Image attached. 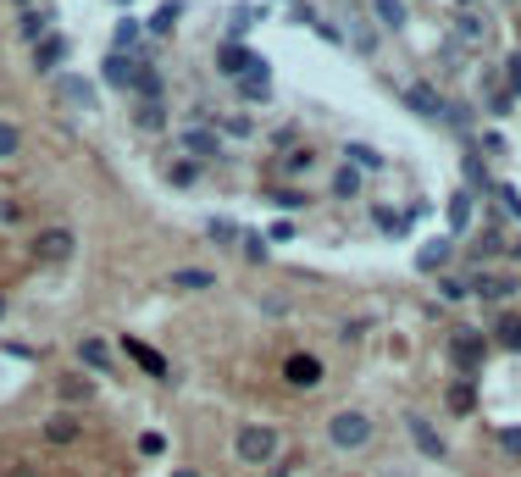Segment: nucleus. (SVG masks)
<instances>
[{
	"instance_id": "79ce46f5",
	"label": "nucleus",
	"mask_w": 521,
	"mask_h": 477,
	"mask_svg": "<svg viewBox=\"0 0 521 477\" xmlns=\"http://www.w3.org/2000/svg\"><path fill=\"white\" fill-rule=\"evenodd\" d=\"M499 250H505V239H499V228H488V233H483V239L472 244V255H477V261H488V255H499Z\"/></svg>"
},
{
	"instance_id": "3c124183",
	"label": "nucleus",
	"mask_w": 521,
	"mask_h": 477,
	"mask_svg": "<svg viewBox=\"0 0 521 477\" xmlns=\"http://www.w3.org/2000/svg\"><path fill=\"white\" fill-rule=\"evenodd\" d=\"M167 477H200V472H194V466H172Z\"/></svg>"
},
{
	"instance_id": "f8f14e48",
	"label": "nucleus",
	"mask_w": 521,
	"mask_h": 477,
	"mask_svg": "<svg viewBox=\"0 0 521 477\" xmlns=\"http://www.w3.org/2000/svg\"><path fill=\"white\" fill-rule=\"evenodd\" d=\"M139 67H144V56H122V50H111V56L100 61V78H106L111 89H128V95H133V78H139Z\"/></svg>"
},
{
	"instance_id": "393cba45",
	"label": "nucleus",
	"mask_w": 521,
	"mask_h": 477,
	"mask_svg": "<svg viewBox=\"0 0 521 477\" xmlns=\"http://www.w3.org/2000/svg\"><path fill=\"white\" fill-rule=\"evenodd\" d=\"M371 223H378V233H389V239H405V233H411V212H389V206H378V212H371Z\"/></svg>"
},
{
	"instance_id": "c03bdc74",
	"label": "nucleus",
	"mask_w": 521,
	"mask_h": 477,
	"mask_svg": "<svg viewBox=\"0 0 521 477\" xmlns=\"http://www.w3.org/2000/svg\"><path fill=\"white\" fill-rule=\"evenodd\" d=\"M505 89H510V95L521 100V50H516L510 61H505Z\"/></svg>"
},
{
	"instance_id": "864d4df0",
	"label": "nucleus",
	"mask_w": 521,
	"mask_h": 477,
	"mask_svg": "<svg viewBox=\"0 0 521 477\" xmlns=\"http://www.w3.org/2000/svg\"><path fill=\"white\" fill-rule=\"evenodd\" d=\"M510 261H521V244H510Z\"/></svg>"
},
{
	"instance_id": "0eeeda50",
	"label": "nucleus",
	"mask_w": 521,
	"mask_h": 477,
	"mask_svg": "<svg viewBox=\"0 0 521 477\" xmlns=\"http://www.w3.org/2000/svg\"><path fill=\"white\" fill-rule=\"evenodd\" d=\"M405 433H411V444H416L422 461H450V439H443L422 411H405Z\"/></svg>"
},
{
	"instance_id": "c9c22d12",
	"label": "nucleus",
	"mask_w": 521,
	"mask_h": 477,
	"mask_svg": "<svg viewBox=\"0 0 521 477\" xmlns=\"http://www.w3.org/2000/svg\"><path fill=\"white\" fill-rule=\"evenodd\" d=\"M23 150V128L17 122H6V117H0V161H12Z\"/></svg>"
},
{
	"instance_id": "20e7f679",
	"label": "nucleus",
	"mask_w": 521,
	"mask_h": 477,
	"mask_svg": "<svg viewBox=\"0 0 521 477\" xmlns=\"http://www.w3.org/2000/svg\"><path fill=\"white\" fill-rule=\"evenodd\" d=\"M72 250H78V233L61 228V223L34 233V261H45V266H67V261H72Z\"/></svg>"
},
{
	"instance_id": "bb28decb",
	"label": "nucleus",
	"mask_w": 521,
	"mask_h": 477,
	"mask_svg": "<svg viewBox=\"0 0 521 477\" xmlns=\"http://www.w3.org/2000/svg\"><path fill=\"white\" fill-rule=\"evenodd\" d=\"M472 228V189H455L450 194V233H466Z\"/></svg>"
},
{
	"instance_id": "ea45409f",
	"label": "nucleus",
	"mask_w": 521,
	"mask_h": 477,
	"mask_svg": "<svg viewBox=\"0 0 521 477\" xmlns=\"http://www.w3.org/2000/svg\"><path fill=\"white\" fill-rule=\"evenodd\" d=\"M466 295H472V284H466V278H450V272L438 278V300H450V306H455V300H466Z\"/></svg>"
},
{
	"instance_id": "5701e85b",
	"label": "nucleus",
	"mask_w": 521,
	"mask_h": 477,
	"mask_svg": "<svg viewBox=\"0 0 521 477\" xmlns=\"http://www.w3.org/2000/svg\"><path fill=\"white\" fill-rule=\"evenodd\" d=\"M371 17H378V28H389V34H400V28L411 23L405 0H371Z\"/></svg>"
},
{
	"instance_id": "7c9ffc66",
	"label": "nucleus",
	"mask_w": 521,
	"mask_h": 477,
	"mask_svg": "<svg viewBox=\"0 0 521 477\" xmlns=\"http://www.w3.org/2000/svg\"><path fill=\"white\" fill-rule=\"evenodd\" d=\"M455 34H461L466 45H483V39H488V23H483L477 12H461V17H455Z\"/></svg>"
},
{
	"instance_id": "f704fd0d",
	"label": "nucleus",
	"mask_w": 521,
	"mask_h": 477,
	"mask_svg": "<svg viewBox=\"0 0 521 477\" xmlns=\"http://www.w3.org/2000/svg\"><path fill=\"white\" fill-rule=\"evenodd\" d=\"M494 338H499L505 350H516V356H521V316H499V322H494Z\"/></svg>"
},
{
	"instance_id": "4be33fe9",
	"label": "nucleus",
	"mask_w": 521,
	"mask_h": 477,
	"mask_svg": "<svg viewBox=\"0 0 521 477\" xmlns=\"http://www.w3.org/2000/svg\"><path fill=\"white\" fill-rule=\"evenodd\" d=\"M317 161H322V156H317L311 145H294V150H283V167H277V172H283V178H306V172H317Z\"/></svg>"
},
{
	"instance_id": "cd10ccee",
	"label": "nucleus",
	"mask_w": 521,
	"mask_h": 477,
	"mask_svg": "<svg viewBox=\"0 0 521 477\" xmlns=\"http://www.w3.org/2000/svg\"><path fill=\"white\" fill-rule=\"evenodd\" d=\"M162 89H167L162 73H156L151 61H144V67H139V78H133V95H139V100H162Z\"/></svg>"
},
{
	"instance_id": "4d7b16f0",
	"label": "nucleus",
	"mask_w": 521,
	"mask_h": 477,
	"mask_svg": "<svg viewBox=\"0 0 521 477\" xmlns=\"http://www.w3.org/2000/svg\"><path fill=\"white\" fill-rule=\"evenodd\" d=\"M117 6H133V0H117Z\"/></svg>"
},
{
	"instance_id": "2f4dec72",
	"label": "nucleus",
	"mask_w": 521,
	"mask_h": 477,
	"mask_svg": "<svg viewBox=\"0 0 521 477\" xmlns=\"http://www.w3.org/2000/svg\"><path fill=\"white\" fill-rule=\"evenodd\" d=\"M139 39H144V28H139L133 17H122V23H117V34H111V45H117L122 56H133V50H139Z\"/></svg>"
},
{
	"instance_id": "f03ea898",
	"label": "nucleus",
	"mask_w": 521,
	"mask_h": 477,
	"mask_svg": "<svg viewBox=\"0 0 521 477\" xmlns=\"http://www.w3.org/2000/svg\"><path fill=\"white\" fill-rule=\"evenodd\" d=\"M371 439H378V422H371V411H360V405H344V411L328 417V444H333V450L355 455V450H366Z\"/></svg>"
},
{
	"instance_id": "6e6552de",
	"label": "nucleus",
	"mask_w": 521,
	"mask_h": 477,
	"mask_svg": "<svg viewBox=\"0 0 521 477\" xmlns=\"http://www.w3.org/2000/svg\"><path fill=\"white\" fill-rule=\"evenodd\" d=\"M283 383H288V389H306V394H311V389H322V383H328V367H322V356H311V350H294V356L283 361Z\"/></svg>"
},
{
	"instance_id": "4468645a",
	"label": "nucleus",
	"mask_w": 521,
	"mask_h": 477,
	"mask_svg": "<svg viewBox=\"0 0 521 477\" xmlns=\"http://www.w3.org/2000/svg\"><path fill=\"white\" fill-rule=\"evenodd\" d=\"M56 399H61V411H78V405H89V399H95V378L61 372V378H56Z\"/></svg>"
},
{
	"instance_id": "9d476101",
	"label": "nucleus",
	"mask_w": 521,
	"mask_h": 477,
	"mask_svg": "<svg viewBox=\"0 0 521 477\" xmlns=\"http://www.w3.org/2000/svg\"><path fill=\"white\" fill-rule=\"evenodd\" d=\"M255 61H261V56H255L245 39H222V45H216V73H222V78H234V84L250 73Z\"/></svg>"
},
{
	"instance_id": "4c0bfd02",
	"label": "nucleus",
	"mask_w": 521,
	"mask_h": 477,
	"mask_svg": "<svg viewBox=\"0 0 521 477\" xmlns=\"http://www.w3.org/2000/svg\"><path fill=\"white\" fill-rule=\"evenodd\" d=\"M205 233H211L216 244H239V239H245V228H239V223H228V217H211V223H205Z\"/></svg>"
},
{
	"instance_id": "f3484780",
	"label": "nucleus",
	"mask_w": 521,
	"mask_h": 477,
	"mask_svg": "<svg viewBox=\"0 0 521 477\" xmlns=\"http://www.w3.org/2000/svg\"><path fill=\"white\" fill-rule=\"evenodd\" d=\"M443 405H450L455 417H472L477 411V378H455L450 389H443Z\"/></svg>"
},
{
	"instance_id": "a878e982",
	"label": "nucleus",
	"mask_w": 521,
	"mask_h": 477,
	"mask_svg": "<svg viewBox=\"0 0 521 477\" xmlns=\"http://www.w3.org/2000/svg\"><path fill=\"white\" fill-rule=\"evenodd\" d=\"M61 100H72V106H84V111H95V84L89 78H61Z\"/></svg>"
},
{
	"instance_id": "39448f33",
	"label": "nucleus",
	"mask_w": 521,
	"mask_h": 477,
	"mask_svg": "<svg viewBox=\"0 0 521 477\" xmlns=\"http://www.w3.org/2000/svg\"><path fill=\"white\" fill-rule=\"evenodd\" d=\"M472 295H477L483 306H505V300L521 295V278H516V272H488V266H477V272H472Z\"/></svg>"
},
{
	"instance_id": "5fc2aeb1",
	"label": "nucleus",
	"mask_w": 521,
	"mask_h": 477,
	"mask_svg": "<svg viewBox=\"0 0 521 477\" xmlns=\"http://www.w3.org/2000/svg\"><path fill=\"white\" fill-rule=\"evenodd\" d=\"M0 316H6V295H0Z\"/></svg>"
},
{
	"instance_id": "7ed1b4c3",
	"label": "nucleus",
	"mask_w": 521,
	"mask_h": 477,
	"mask_svg": "<svg viewBox=\"0 0 521 477\" xmlns=\"http://www.w3.org/2000/svg\"><path fill=\"white\" fill-rule=\"evenodd\" d=\"M277 450H283V433H277L272 422H239V428H234V455H239V466H272Z\"/></svg>"
},
{
	"instance_id": "a19ab883",
	"label": "nucleus",
	"mask_w": 521,
	"mask_h": 477,
	"mask_svg": "<svg viewBox=\"0 0 521 477\" xmlns=\"http://www.w3.org/2000/svg\"><path fill=\"white\" fill-rule=\"evenodd\" d=\"M494 194H499V206H505V217H516V223H521V189H516V183H499Z\"/></svg>"
},
{
	"instance_id": "c756f323",
	"label": "nucleus",
	"mask_w": 521,
	"mask_h": 477,
	"mask_svg": "<svg viewBox=\"0 0 521 477\" xmlns=\"http://www.w3.org/2000/svg\"><path fill=\"white\" fill-rule=\"evenodd\" d=\"M344 161L360 167V172H383V156L371 150V145H344Z\"/></svg>"
},
{
	"instance_id": "412c9836",
	"label": "nucleus",
	"mask_w": 521,
	"mask_h": 477,
	"mask_svg": "<svg viewBox=\"0 0 521 477\" xmlns=\"http://www.w3.org/2000/svg\"><path fill=\"white\" fill-rule=\"evenodd\" d=\"M133 128L139 133H162L167 128V100H133Z\"/></svg>"
},
{
	"instance_id": "6e6d98bb",
	"label": "nucleus",
	"mask_w": 521,
	"mask_h": 477,
	"mask_svg": "<svg viewBox=\"0 0 521 477\" xmlns=\"http://www.w3.org/2000/svg\"><path fill=\"white\" fill-rule=\"evenodd\" d=\"M389 477H411V472H389Z\"/></svg>"
},
{
	"instance_id": "37998d69",
	"label": "nucleus",
	"mask_w": 521,
	"mask_h": 477,
	"mask_svg": "<svg viewBox=\"0 0 521 477\" xmlns=\"http://www.w3.org/2000/svg\"><path fill=\"white\" fill-rule=\"evenodd\" d=\"M494 444H499L505 455H516V461H521V428H494Z\"/></svg>"
},
{
	"instance_id": "72a5a7b5",
	"label": "nucleus",
	"mask_w": 521,
	"mask_h": 477,
	"mask_svg": "<svg viewBox=\"0 0 521 477\" xmlns=\"http://www.w3.org/2000/svg\"><path fill=\"white\" fill-rule=\"evenodd\" d=\"M266 200H272V206H283V212H306L311 206L306 189H266Z\"/></svg>"
},
{
	"instance_id": "1a4fd4ad",
	"label": "nucleus",
	"mask_w": 521,
	"mask_h": 477,
	"mask_svg": "<svg viewBox=\"0 0 521 477\" xmlns=\"http://www.w3.org/2000/svg\"><path fill=\"white\" fill-rule=\"evenodd\" d=\"M400 100H405L416 117H427V122H443V111H450V100H443L432 84H422V78H416V84H400Z\"/></svg>"
},
{
	"instance_id": "423d86ee",
	"label": "nucleus",
	"mask_w": 521,
	"mask_h": 477,
	"mask_svg": "<svg viewBox=\"0 0 521 477\" xmlns=\"http://www.w3.org/2000/svg\"><path fill=\"white\" fill-rule=\"evenodd\" d=\"M122 356L144 372V378H156V383H172V361L156 350V345H144V338H133V333H122Z\"/></svg>"
},
{
	"instance_id": "8fccbe9b",
	"label": "nucleus",
	"mask_w": 521,
	"mask_h": 477,
	"mask_svg": "<svg viewBox=\"0 0 521 477\" xmlns=\"http://www.w3.org/2000/svg\"><path fill=\"white\" fill-rule=\"evenodd\" d=\"M294 140H300L294 128H277V133H272V145H277V150H294Z\"/></svg>"
},
{
	"instance_id": "b1692460",
	"label": "nucleus",
	"mask_w": 521,
	"mask_h": 477,
	"mask_svg": "<svg viewBox=\"0 0 521 477\" xmlns=\"http://www.w3.org/2000/svg\"><path fill=\"white\" fill-rule=\"evenodd\" d=\"M360 189H366V172L344 161V167L333 172V200H360Z\"/></svg>"
},
{
	"instance_id": "e433bc0d",
	"label": "nucleus",
	"mask_w": 521,
	"mask_h": 477,
	"mask_svg": "<svg viewBox=\"0 0 521 477\" xmlns=\"http://www.w3.org/2000/svg\"><path fill=\"white\" fill-rule=\"evenodd\" d=\"M17 28H23V39H34V45H39V39H45V34H50V12H34V6H28V12H23V23H17Z\"/></svg>"
},
{
	"instance_id": "a211bd4d",
	"label": "nucleus",
	"mask_w": 521,
	"mask_h": 477,
	"mask_svg": "<svg viewBox=\"0 0 521 477\" xmlns=\"http://www.w3.org/2000/svg\"><path fill=\"white\" fill-rule=\"evenodd\" d=\"M78 361H84L89 372H111V361H117V356H111V345H106V338L84 333V338H78Z\"/></svg>"
},
{
	"instance_id": "49530a36",
	"label": "nucleus",
	"mask_w": 521,
	"mask_h": 477,
	"mask_svg": "<svg viewBox=\"0 0 521 477\" xmlns=\"http://www.w3.org/2000/svg\"><path fill=\"white\" fill-rule=\"evenodd\" d=\"M239 244H245V255H250V261H266V239H261V233H245Z\"/></svg>"
},
{
	"instance_id": "a18cd8bd",
	"label": "nucleus",
	"mask_w": 521,
	"mask_h": 477,
	"mask_svg": "<svg viewBox=\"0 0 521 477\" xmlns=\"http://www.w3.org/2000/svg\"><path fill=\"white\" fill-rule=\"evenodd\" d=\"M139 455H151V461L167 455V439H162V433H139Z\"/></svg>"
},
{
	"instance_id": "473e14b6",
	"label": "nucleus",
	"mask_w": 521,
	"mask_h": 477,
	"mask_svg": "<svg viewBox=\"0 0 521 477\" xmlns=\"http://www.w3.org/2000/svg\"><path fill=\"white\" fill-rule=\"evenodd\" d=\"M461 172H466V189H483V194H494V189H499V183L488 178V167H483L477 156H466V161H461Z\"/></svg>"
},
{
	"instance_id": "9b49d317",
	"label": "nucleus",
	"mask_w": 521,
	"mask_h": 477,
	"mask_svg": "<svg viewBox=\"0 0 521 477\" xmlns=\"http://www.w3.org/2000/svg\"><path fill=\"white\" fill-rule=\"evenodd\" d=\"M178 150L189 156V161H222V140H216V128H183L178 133Z\"/></svg>"
},
{
	"instance_id": "58836bf2",
	"label": "nucleus",
	"mask_w": 521,
	"mask_h": 477,
	"mask_svg": "<svg viewBox=\"0 0 521 477\" xmlns=\"http://www.w3.org/2000/svg\"><path fill=\"white\" fill-rule=\"evenodd\" d=\"M178 17H183V0H167V6L151 17V34H172V23H178Z\"/></svg>"
},
{
	"instance_id": "de8ad7c7",
	"label": "nucleus",
	"mask_w": 521,
	"mask_h": 477,
	"mask_svg": "<svg viewBox=\"0 0 521 477\" xmlns=\"http://www.w3.org/2000/svg\"><path fill=\"white\" fill-rule=\"evenodd\" d=\"M222 128H228V133H234V140H250V133H255V122H250V117H228V122H222Z\"/></svg>"
},
{
	"instance_id": "6ab92c4d",
	"label": "nucleus",
	"mask_w": 521,
	"mask_h": 477,
	"mask_svg": "<svg viewBox=\"0 0 521 477\" xmlns=\"http://www.w3.org/2000/svg\"><path fill=\"white\" fill-rule=\"evenodd\" d=\"M239 95H245L250 106H255V100H272V67H266V61H255L250 73L239 78Z\"/></svg>"
},
{
	"instance_id": "f257e3e1",
	"label": "nucleus",
	"mask_w": 521,
	"mask_h": 477,
	"mask_svg": "<svg viewBox=\"0 0 521 477\" xmlns=\"http://www.w3.org/2000/svg\"><path fill=\"white\" fill-rule=\"evenodd\" d=\"M488 350H494V338H488L483 327H455L450 338H443V356H450V367H455L461 378H477V372L488 367Z\"/></svg>"
},
{
	"instance_id": "09e8293b",
	"label": "nucleus",
	"mask_w": 521,
	"mask_h": 477,
	"mask_svg": "<svg viewBox=\"0 0 521 477\" xmlns=\"http://www.w3.org/2000/svg\"><path fill=\"white\" fill-rule=\"evenodd\" d=\"M0 223H6V228L23 223V206H17V200H0Z\"/></svg>"
},
{
	"instance_id": "c85d7f7f",
	"label": "nucleus",
	"mask_w": 521,
	"mask_h": 477,
	"mask_svg": "<svg viewBox=\"0 0 521 477\" xmlns=\"http://www.w3.org/2000/svg\"><path fill=\"white\" fill-rule=\"evenodd\" d=\"M167 183H172V189H194V183H200V161H189V156H178V161L167 167Z\"/></svg>"
},
{
	"instance_id": "603ef678",
	"label": "nucleus",
	"mask_w": 521,
	"mask_h": 477,
	"mask_svg": "<svg viewBox=\"0 0 521 477\" xmlns=\"http://www.w3.org/2000/svg\"><path fill=\"white\" fill-rule=\"evenodd\" d=\"M455 6H461V12H472V6H477V0H455Z\"/></svg>"
},
{
	"instance_id": "ddd939ff",
	"label": "nucleus",
	"mask_w": 521,
	"mask_h": 477,
	"mask_svg": "<svg viewBox=\"0 0 521 477\" xmlns=\"http://www.w3.org/2000/svg\"><path fill=\"white\" fill-rule=\"evenodd\" d=\"M45 444H56V450H67V444H78L84 439V417L78 411H56V417H45Z\"/></svg>"
},
{
	"instance_id": "aec40b11",
	"label": "nucleus",
	"mask_w": 521,
	"mask_h": 477,
	"mask_svg": "<svg viewBox=\"0 0 521 477\" xmlns=\"http://www.w3.org/2000/svg\"><path fill=\"white\" fill-rule=\"evenodd\" d=\"M67 50H72V45H67L61 34H45V39L34 45V67H39V73H56V67L67 61Z\"/></svg>"
},
{
	"instance_id": "2eb2a0df",
	"label": "nucleus",
	"mask_w": 521,
	"mask_h": 477,
	"mask_svg": "<svg viewBox=\"0 0 521 477\" xmlns=\"http://www.w3.org/2000/svg\"><path fill=\"white\" fill-rule=\"evenodd\" d=\"M167 289H178V295H205V289H216V272H211V266H172Z\"/></svg>"
},
{
	"instance_id": "dca6fc26",
	"label": "nucleus",
	"mask_w": 521,
	"mask_h": 477,
	"mask_svg": "<svg viewBox=\"0 0 521 477\" xmlns=\"http://www.w3.org/2000/svg\"><path fill=\"white\" fill-rule=\"evenodd\" d=\"M450 261H455V239H427L416 250V272H427V278H432V272L443 278V266H450Z\"/></svg>"
}]
</instances>
